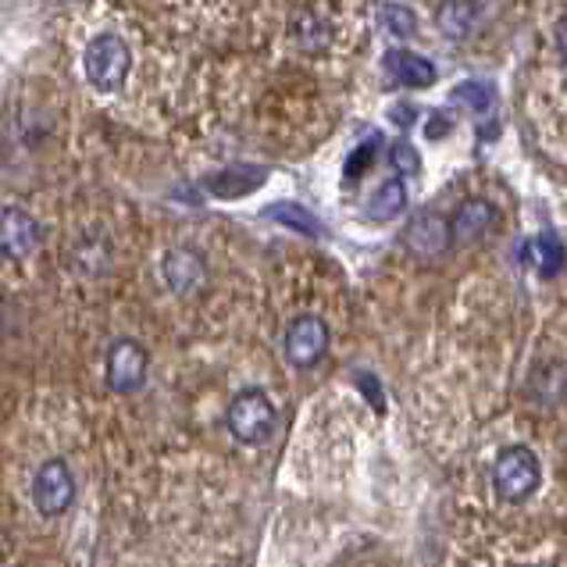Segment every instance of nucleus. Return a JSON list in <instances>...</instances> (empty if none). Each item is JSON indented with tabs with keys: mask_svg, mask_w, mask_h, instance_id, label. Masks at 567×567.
Wrapping results in <instances>:
<instances>
[{
	"mask_svg": "<svg viewBox=\"0 0 567 567\" xmlns=\"http://www.w3.org/2000/svg\"><path fill=\"white\" fill-rule=\"evenodd\" d=\"M528 567H554V564H528Z\"/></svg>",
	"mask_w": 567,
	"mask_h": 567,
	"instance_id": "26",
	"label": "nucleus"
},
{
	"mask_svg": "<svg viewBox=\"0 0 567 567\" xmlns=\"http://www.w3.org/2000/svg\"><path fill=\"white\" fill-rule=\"evenodd\" d=\"M261 215L268 218V221H279V225H286V229H293V233H300V236H307V239H329V229L321 225V218L318 215H311L303 204H293V200H275V204H268Z\"/></svg>",
	"mask_w": 567,
	"mask_h": 567,
	"instance_id": "14",
	"label": "nucleus"
},
{
	"mask_svg": "<svg viewBox=\"0 0 567 567\" xmlns=\"http://www.w3.org/2000/svg\"><path fill=\"white\" fill-rule=\"evenodd\" d=\"M353 382H358L361 389H364V400L371 403V408H385V403H382V385H379V379H371L368 375V371H353Z\"/></svg>",
	"mask_w": 567,
	"mask_h": 567,
	"instance_id": "23",
	"label": "nucleus"
},
{
	"mask_svg": "<svg viewBox=\"0 0 567 567\" xmlns=\"http://www.w3.org/2000/svg\"><path fill=\"white\" fill-rule=\"evenodd\" d=\"M379 147H382V136L375 133L371 140H364L358 151H353L350 157H347V179H361V175L368 172V165L375 161V154H379Z\"/></svg>",
	"mask_w": 567,
	"mask_h": 567,
	"instance_id": "21",
	"label": "nucleus"
},
{
	"mask_svg": "<svg viewBox=\"0 0 567 567\" xmlns=\"http://www.w3.org/2000/svg\"><path fill=\"white\" fill-rule=\"evenodd\" d=\"M522 257L543 275V279H554V275H560V268L567 265V250L557 233H543V236H532L528 243H522Z\"/></svg>",
	"mask_w": 567,
	"mask_h": 567,
	"instance_id": "13",
	"label": "nucleus"
},
{
	"mask_svg": "<svg viewBox=\"0 0 567 567\" xmlns=\"http://www.w3.org/2000/svg\"><path fill=\"white\" fill-rule=\"evenodd\" d=\"M225 425H229V432L239 443L257 446L279 425V411H275L265 389H243V393L233 396L229 411H225Z\"/></svg>",
	"mask_w": 567,
	"mask_h": 567,
	"instance_id": "3",
	"label": "nucleus"
},
{
	"mask_svg": "<svg viewBox=\"0 0 567 567\" xmlns=\"http://www.w3.org/2000/svg\"><path fill=\"white\" fill-rule=\"evenodd\" d=\"M147 350L136 339H115L107 350V385L111 393H136L147 382Z\"/></svg>",
	"mask_w": 567,
	"mask_h": 567,
	"instance_id": "6",
	"label": "nucleus"
},
{
	"mask_svg": "<svg viewBox=\"0 0 567 567\" xmlns=\"http://www.w3.org/2000/svg\"><path fill=\"white\" fill-rule=\"evenodd\" d=\"M528 393L543 408H557V403L567 400V364L560 361H539L532 368V379H528Z\"/></svg>",
	"mask_w": 567,
	"mask_h": 567,
	"instance_id": "11",
	"label": "nucleus"
},
{
	"mask_svg": "<svg viewBox=\"0 0 567 567\" xmlns=\"http://www.w3.org/2000/svg\"><path fill=\"white\" fill-rule=\"evenodd\" d=\"M32 504L43 517H61L75 504V478H72V467L64 464L61 457L54 461H43L37 478H32Z\"/></svg>",
	"mask_w": 567,
	"mask_h": 567,
	"instance_id": "4",
	"label": "nucleus"
},
{
	"mask_svg": "<svg viewBox=\"0 0 567 567\" xmlns=\"http://www.w3.org/2000/svg\"><path fill=\"white\" fill-rule=\"evenodd\" d=\"M40 247V221L25 207H0V254L11 261H22Z\"/></svg>",
	"mask_w": 567,
	"mask_h": 567,
	"instance_id": "8",
	"label": "nucleus"
},
{
	"mask_svg": "<svg viewBox=\"0 0 567 567\" xmlns=\"http://www.w3.org/2000/svg\"><path fill=\"white\" fill-rule=\"evenodd\" d=\"M446 133H450V118H443V115L429 118V140H443Z\"/></svg>",
	"mask_w": 567,
	"mask_h": 567,
	"instance_id": "24",
	"label": "nucleus"
},
{
	"mask_svg": "<svg viewBox=\"0 0 567 567\" xmlns=\"http://www.w3.org/2000/svg\"><path fill=\"white\" fill-rule=\"evenodd\" d=\"M403 207H408V183H403V175H393V179H385L375 193H371V200L364 204V215H368V221L385 225V221L400 218Z\"/></svg>",
	"mask_w": 567,
	"mask_h": 567,
	"instance_id": "15",
	"label": "nucleus"
},
{
	"mask_svg": "<svg viewBox=\"0 0 567 567\" xmlns=\"http://www.w3.org/2000/svg\"><path fill=\"white\" fill-rule=\"evenodd\" d=\"M543 482L539 457L528 446H507L493 464V489L504 504H525Z\"/></svg>",
	"mask_w": 567,
	"mask_h": 567,
	"instance_id": "2",
	"label": "nucleus"
},
{
	"mask_svg": "<svg viewBox=\"0 0 567 567\" xmlns=\"http://www.w3.org/2000/svg\"><path fill=\"white\" fill-rule=\"evenodd\" d=\"M204 257L189 247H179L165 257V282L172 293H189V289H197L204 282Z\"/></svg>",
	"mask_w": 567,
	"mask_h": 567,
	"instance_id": "12",
	"label": "nucleus"
},
{
	"mask_svg": "<svg viewBox=\"0 0 567 567\" xmlns=\"http://www.w3.org/2000/svg\"><path fill=\"white\" fill-rule=\"evenodd\" d=\"M375 19H379V29L385 32V37H389V40H396V43L414 40V32H417L414 11H411V8H403V4H379V8H375Z\"/></svg>",
	"mask_w": 567,
	"mask_h": 567,
	"instance_id": "18",
	"label": "nucleus"
},
{
	"mask_svg": "<svg viewBox=\"0 0 567 567\" xmlns=\"http://www.w3.org/2000/svg\"><path fill=\"white\" fill-rule=\"evenodd\" d=\"M128 69H133V54H128L125 40L115 37V32H101V37H93L86 43L83 72H86L93 90H101V93L122 90L125 79H128Z\"/></svg>",
	"mask_w": 567,
	"mask_h": 567,
	"instance_id": "1",
	"label": "nucleus"
},
{
	"mask_svg": "<svg viewBox=\"0 0 567 567\" xmlns=\"http://www.w3.org/2000/svg\"><path fill=\"white\" fill-rule=\"evenodd\" d=\"M385 72L396 79V83L403 86H432L435 83V69H432V61H425L421 54L414 51H389L385 54Z\"/></svg>",
	"mask_w": 567,
	"mask_h": 567,
	"instance_id": "17",
	"label": "nucleus"
},
{
	"mask_svg": "<svg viewBox=\"0 0 567 567\" xmlns=\"http://www.w3.org/2000/svg\"><path fill=\"white\" fill-rule=\"evenodd\" d=\"M268 183V168L265 165H250V161H239V165H225L221 172L204 175V189L218 200H239L250 197L257 186Z\"/></svg>",
	"mask_w": 567,
	"mask_h": 567,
	"instance_id": "9",
	"label": "nucleus"
},
{
	"mask_svg": "<svg viewBox=\"0 0 567 567\" xmlns=\"http://www.w3.org/2000/svg\"><path fill=\"white\" fill-rule=\"evenodd\" d=\"M329 326L318 315H300L286 329V361L293 368H315L329 353Z\"/></svg>",
	"mask_w": 567,
	"mask_h": 567,
	"instance_id": "5",
	"label": "nucleus"
},
{
	"mask_svg": "<svg viewBox=\"0 0 567 567\" xmlns=\"http://www.w3.org/2000/svg\"><path fill=\"white\" fill-rule=\"evenodd\" d=\"M297 43L303 47L307 54H318L329 47V25L326 19H318V14H303L297 22Z\"/></svg>",
	"mask_w": 567,
	"mask_h": 567,
	"instance_id": "20",
	"label": "nucleus"
},
{
	"mask_svg": "<svg viewBox=\"0 0 567 567\" xmlns=\"http://www.w3.org/2000/svg\"><path fill=\"white\" fill-rule=\"evenodd\" d=\"M557 51H560V58H564V64H567V19H564L560 29H557Z\"/></svg>",
	"mask_w": 567,
	"mask_h": 567,
	"instance_id": "25",
	"label": "nucleus"
},
{
	"mask_svg": "<svg viewBox=\"0 0 567 567\" xmlns=\"http://www.w3.org/2000/svg\"><path fill=\"white\" fill-rule=\"evenodd\" d=\"M450 101H453V104H461V107H467L472 115H489L493 104H496V90H493L489 83H482V79H467V83L453 86Z\"/></svg>",
	"mask_w": 567,
	"mask_h": 567,
	"instance_id": "19",
	"label": "nucleus"
},
{
	"mask_svg": "<svg viewBox=\"0 0 567 567\" xmlns=\"http://www.w3.org/2000/svg\"><path fill=\"white\" fill-rule=\"evenodd\" d=\"M493 221H496V207L489 200H464L450 218L453 243H478L493 229Z\"/></svg>",
	"mask_w": 567,
	"mask_h": 567,
	"instance_id": "10",
	"label": "nucleus"
},
{
	"mask_svg": "<svg viewBox=\"0 0 567 567\" xmlns=\"http://www.w3.org/2000/svg\"><path fill=\"white\" fill-rule=\"evenodd\" d=\"M389 161H393V168H400L403 175H414L417 172V151L411 147V143H396L393 151H389Z\"/></svg>",
	"mask_w": 567,
	"mask_h": 567,
	"instance_id": "22",
	"label": "nucleus"
},
{
	"mask_svg": "<svg viewBox=\"0 0 567 567\" xmlns=\"http://www.w3.org/2000/svg\"><path fill=\"white\" fill-rule=\"evenodd\" d=\"M485 14H489L485 4H443L435 11V25H440V32L450 40H467L482 25Z\"/></svg>",
	"mask_w": 567,
	"mask_h": 567,
	"instance_id": "16",
	"label": "nucleus"
},
{
	"mask_svg": "<svg viewBox=\"0 0 567 567\" xmlns=\"http://www.w3.org/2000/svg\"><path fill=\"white\" fill-rule=\"evenodd\" d=\"M403 243H408V250L417 261H435V257H443L453 247L450 221L443 215H435V210H421L408 225V233H403Z\"/></svg>",
	"mask_w": 567,
	"mask_h": 567,
	"instance_id": "7",
	"label": "nucleus"
}]
</instances>
